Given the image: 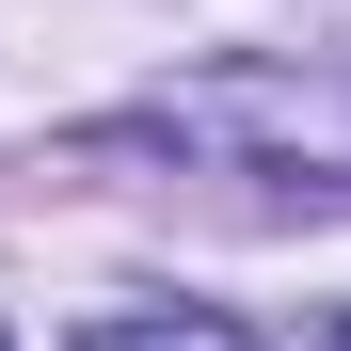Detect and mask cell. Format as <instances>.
<instances>
[{"instance_id": "1", "label": "cell", "mask_w": 351, "mask_h": 351, "mask_svg": "<svg viewBox=\"0 0 351 351\" xmlns=\"http://www.w3.org/2000/svg\"><path fill=\"white\" fill-rule=\"evenodd\" d=\"M128 144L223 160V176H287V192H351V48H223V64L160 80L144 112L80 128L64 160H128Z\"/></svg>"}, {"instance_id": "2", "label": "cell", "mask_w": 351, "mask_h": 351, "mask_svg": "<svg viewBox=\"0 0 351 351\" xmlns=\"http://www.w3.org/2000/svg\"><path fill=\"white\" fill-rule=\"evenodd\" d=\"M80 351H256L223 304H112V319H80Z\"/></svg>"}, {"instance_id": "3", "label": "cell", "mask_w": 351, "mask_h": 351, "mask_svg": "<svg viewBox=\"0 0 351 351\" xmlns=\"http://www.w3.org/2000/svg\"><path fill=\"white\" fill-rule=\"evenodd\" d=\"M335 351H351V304H335Z\"/></svg>"}]
</instances>
